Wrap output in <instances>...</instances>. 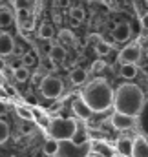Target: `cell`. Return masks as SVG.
<instances>
[{
  "label": "cell",
  "mask_w": 148,
  "mask_h": 157,
  "mask_svg": "<svg viewBox=\"0 0 148 157\" xmlns=\"http://www.w3.org/2000/svg\"><path fill=\"white\" fill-rule=\"evenodd\" d=\"M7 137H9V126H7V122L0 121V144H4L7 141Z\"/></svg>",
  "instance_id": "obj_24"
},
{
  "label": "cell",
  "mask_w": 148,
  "mask_h": 157,
  "mask_svg": "<svg viewBox=\"0 0 148 157\" xmlns=\"http://www.w3.org/2000/svg\"><path fill=\"white\" fill-rule=\"evenodd\" d=\"M95 157H104V155H99V154H97V155H95Z\"/></svg>",
  "instance_id": "obj_39"
},
{
  "label": "cell",
  "mask_w": 148,
  "mask_h": 157,
  "mask_svg": "<svg viewBox=\"0 0 148 157\" xmlns=\"http://www.w3.org/2000/svg\"><path fill=\"white\" fill-rule=\"evenodd\" d=\"M0 2H2V0H0Z\"/></svg>",
  "instance_id": "obj_43"
},
{
  "label": "cell",
  "mask_w": 148,
  "mask_h": 157,
  "mask_svg": "<svg viewBox=\"0 0 148 157\" xmlns=\"http://www.w3.org/2000/svg\"><path fill=\"white\" fill-rule=\"evenodd\" d=\"M31 80H33V84L40 86V84H42V80H44V75H42V71L38 70L37 73H33V75H31Z\"/></svg>",
  "instance_id": "obj_30"
},
{
  "label": "cell",
  "mask_w": 148,
  "mask_h": 157,
  "mask_svg": "<svg viewBox=\"0 0 148 157\" xmlns=\"http://www.w3.org/2000/svg\"><path fill=\"white\" fill-rule=\"evenodd\" d=\"M110 119H111L113 128H117V130H130L135 124V117L126 115V113H121V112H115Z\"/></svg>",
  "instance_id": "obj_7"
},
{
  "label": "cell",
  "mask_w": 148,
  "mask_h": 157,
  "mask_svg": "<svg viewBox=\"0 0 148 157\" xmlns=\"http://www.w3.org/2000/svg\"><path fill=\"white\" fill-rule=\"evenodd\" d=\"M29 0H15V7L17 9H28Z\"/></svg>",
  "instance_id": "obj_32"
},
{
  "label": "cell",
  "mask_w": 148,
  "mask_h": 157,
  "mask_svg": "<svg viewBox=\"0 0 148 157\" xmlns=\"http://www.w3.org/2000/svg\"><path fill=\"white\" fill-rule=\"evenodd\" d=\"M141 26H143V29H148V13L141 17Z\"/></svg>",
  "instance_id": "obj_33"
},
{
  "label": "cell",
  "mask_w": 148,
  "mask_h": 157,
  "mask_svg": "<svg viewBox=\"0 0 148 157\" xmlns=\"http://www.w3.org/2000/svg\"><path fill=\"white\" fill-rule=\"evenodd\" d=\"M132 157H148V141L146 137H137L134 141Z\"/></svg>",
  "instance_id": "obj_11"
},
{
  "label": "cell",
  "mask_w": 148,
  "mask_h": 157,
  "mask_svg": "<svg viewBox=\"0 0 148 157\" xmlns=\"http://www.w3.org/2000/svg\"><path fill=\"white\" fill-rule=\"evenodd\" d=\"M145 104V93L137 84H121L115 90V97H113V108L115 112L137 117L143 110Z\"/></svg>",
  "instance_id": "obj_1"
},
{
  "label": "cell",
  "mask_w": 148,
  "mask_h": 157,
  "mask_svg": "<svg viewBox=\"0 0 148 157\" xmlns=\"http://www.w3.org/2000/svg\"><path fill=\"white\" fill-rule=\"evenodd\" d=\"M66 48L62 46V44H55V46H51V49H49V53H48V57L53 60V62H64L66 60Z\"/></svg>",
  "instance_id": "obj_13"
},
{
  "label": "cell",
  "mask_w": 148,
  "mask_h": 157,
  "mask_svg": "<svg viewBox=\"0 0 148 157\" xmlns=\"http://www.w3.org/2000/svg\"><path fill=\"white\" fill-rule=\"evenodd\" d=\"M11 2H15V0H11Z\"/></svg>",
  "instance_id": "obj_40"
},
{
  "label": "cell",
  "mask_w": 148,
  "mask_h": 157,
  "mask_svg": "<svg viewBox=\"0 0 148 157\" xmlns=\"http://www.w3.org/2000/svg\"><path fill=\"white\" fill-rule=\"evenodd\" d=\"M72 106H73V113L79 119H82V121H88V119H92V115H93V110L82 99H77Z\"/></svg>",
  "instance_id": "obj_9"
},
{
  "label": "cell",
  "mask_w": 148,
  "mask_h": 157,
  "mask_svg": "<svg viewBox=\"0 0 148 157\" xmlns=\"http://www.w3.org/2000/svg\"><path fill=\"white\" fill-rule=\"evenodd\" d=\"M57 150H59V141L53 139V137H49V139L44 143V154L49 155V157H55Z\"/></svg>",
  "instance_id": "obj_18"
},
{
  "label": "cell",
  "mask_w": 148,
  "mask_h": 157,
  "mask_svg": "<svg viewBox=\"0 0 148 157\" xmlns=\"http://www.w3.org/2000/svg\"><path fill=\"white\" fill-rule=\"evenodd\" d=\"M53 28L49 26V24H42L40 28H38V37L40 39H44V40H49L51 37H53Z\"/></svg>",
  "instance_id": "obj_23"
},
{
  "label": "cell",
  "mask_w": 148,
  "mask_h": 157,
  "mask_svg": "<svg viewBox=\"0 0 148 157\" xmlns=\"http://www.w3.org/2000/svg\"><path fill=\"white\" fill-rule=\"evenodd\" d=\"M139 59H141V48H139V44L126 46V48L119 53V57H117V60H119L121 64H135Z\"/></svg>",
  "instance_id": "obj_6"
},
{
  "label": "cell",
  "mask_w": 148,
  "mask_h": 157,
  "mask_svg": "<svg viewBox=\"0 0 148 157\" xmlns=\"http://www.w3.org/2000/svg\"><path fill=\"white\" fill-rule=\"evenodd\" d=\"M111 35H113V39L117 40V42H126V40L132 37V28H130V24H126V22L117 24V26L113 28Z\"/></svg>",
  "instance_id": "obj_10"
},
{
  "label": "cell",
  "mask_w": 148,
  "mask_h": 157,
  "mask_svg": "<svg viewBox=\"0 0 148 157\" xmlns=\"http://www.w3.org/2000/svg\"><path fill=\"white\" fill-rule=\"evenodd\" d=\"M13 55H15V57H24V55H26V48H22L20 44H15V48H13Z\"/></svg>",
  "instance_id": "obj_29"
},
{
  "label": "cell",
  "mask_w": 148,
  "mask_h": 157,
  "mask_svg": "<svg viewBox=\"0 0 148 157\" xmlns=\"http://www.w3.org/2000/svg\"><path fill=\"white\" fill-rule=\"evenodd\" d=\"M92 150L93 148L90 143L75 144L72 139H66V141H59V150L55 157H90Z\"/></svg>",
  "instance_id": "obj_4"
},
{
  "label": "cell",
  "mask_w": 148,
  "mask_h": 157,
  "mask_svg": "<svg viewBox=\"0 0 148 157\" xmlns=\"http://www.w3.org/2000/svg\"><path fill=\"white\" fill-rule=\"evenodd\" d=\"M77 128H79V124L75 119H51L48 124V133H49V137H53L57 141H66V139L73 137Z\"/></svg>",
  "instance_id": "obj_3"
},
{
  "label": "cell",
  "mask_w": 148,
  "mask_h": 157,
  "mask_svg": "<svg viewBox=\"0 0 148 157\" xmlns=\"http://www.w3.org/2000/svg\"><path fill=\"white\" fill-rule=\"evenodd\" d=\"M13 48H15L13 37L7 35V33H2V35H0V55H2V57L13 55Z\"/></svg>",
  "instance_id": "obj_12"
},
{
  "label": "cell",
  "mask_w": 148,
  "mask_h": 157,
  "mask_svg": "<svg viewBox=\"0 0 148 157\" xmlns=\"http://www.w3.org/2000/svg\"><path fill=\"white\" fill-rule=\"evenodd\" d=\"M62 90H64L62 80L59 77H53V75L44 77L42 84H40V93H42V97H46V99H57V97L62 93Z\"/></svg>",
  "instance_id": "obj_5"
},
{
  "label": "cell",
  "mask_w": 148,
  "mask_h": 157,
  "mask_svg": "<svg viewBox=\"0 0 148 157\" xmlns=\"http://www.w3.org/2000/svg\"><path fill=\"white\" fill-rule=\"evenodd\" d=\"M6 113H7V106L0 101V115H6Z\"/></svg>",
  "instance_id": "obj_35"
},
{
  "label": "cell",
  "mask_w": 148,
  "mask_h": 157,
  "mask_svg": "<svg viewBox=\"0 0 148 157\" xmlns=\"http://www.w3.org/2000/svg\"><path fill=\"white\" fill-rule=\"evenodd\" d=\"M4 70H7V62L2 59V55H0V71H4Z\"/></svg>",
  "instance_id": "obj_36"
},
{
  "label": "cell",
  "mask_w": 148,
  "mask_h": 157,
  "mask_svg": "<svg viewBox=\"0 0 148 157\" xmlns=\"http://www.w3.org/2000/svg\"><path fill=\"white\" fill-rule=\"evenodd\" d=\"M70 78H72V82H73L75 86H80V84L86 82V78H88V71H86L84 68H73L72 73H70Z\"/></svg>",
  "instance_id": "obj_14"
},
{
  "label": "cell",
  "mask_w": 148,
  "mask_h": 157,
  "mask_svg": "<svg viewBox=\"0 0 148 157\" xmlns=\"http://www.w3.org/2000/svg\"><path fill=\"white\" fill-rule=\"evenodd\" d=\"M26 102H29L31 106H35V104H37V99H35L33 95H26Z\"/></svg>",
  "instance_id": "obj_34"
},
{
  "label": "cell",
  "mask_w": 148,
  "mask_h": 157,
  "mask_svg": "<svg viewBox=\"0 0 148 157\" xmlns=\"http://www.w3.org/2000/svg\"><path fill=\"white\" fill-rule=\"evenodd\" d=\"M92 148H93V150H95V154H99V155L113 157V148H110L106 143H101V141H97V143H93V144H92Z\"/></svg>",
  "instance_id": "obj_16"
},
{
  "label": "cell",
  "mask_w": 148,
  "mask_h": 157,
  "mask_svg": "<svg viewBox=\"0 0 148 157\" xmlns=\"http://www.w3.org/2000/svg\"><path fill=\"white\" fill-rule=\"evenodd\" d=\"M121 77L123 78H132L137 77V66L135 64H121Z\"/></svg>",
  "instance_id": "obj_17"
},
{
  "label": "cell",
  "mask_w": 148,
  "mask_h": 157,
  "mask_svg": "<svg viewBox=\"0 0 148 157\" xmlns=\"http://www.w3.org/2000/svg\"><path fill=\"white\" fill-rule=\"evenodd\" d=\"M13 20H15V17L11 15V11H7V9H2V11H0V28L11 26Z\"/></svg>",
  "instance_id": "obj_21"
},
{
  "label": "cell",
  "mask_w": 148,
  "mask_h": 157,
  "mask_svg": "<svg viewBox=\"0 0 148 157\" xmlns=\"http://www.w3.org/2000/svg\"><path fill=\"white\" fill-rule=\"evenodd\" d=\"M0 73H2V71H0Z\"/></svg>",
  "instance_id": "obj_42"
},
{
  "label": "cell",
  "mask_w": 148,
  "mask_h": 157,
  "mask_svg": "<svg viewBox=\"0 0 148 157\" xmlns=\"http://www.w3.org/2000/svg\"><path fill=\"white\" fill-rule=\"evenodd\" d=\"M72 141H73L75 144H84V143H88V132H86L82 126H79L77 132L73 133V137H72Z\"/></svg>",
  "instance_id": "obj_20"
},
{
  "label": "cell",
  "mask_w": 148,
  "mask_h": 157,
  "mask_svg": "<svg viewBox=\"0 0 148 157\" xmlns=\"http://www.w3.org/2000/svg\"><path fill=\"white\" fill-rule=\"evenodd\" d=\"M95 51H97L99 57H106V55L111 51V46L108 44V42H104V40H97V44H95Z\"/></svg>",
  "instance_id": "obj_22"
},
{
  "label": "cell",
  "mask_w": 148,
  "mask_h": 157,
  "mask_svg": "<svg viewBox=\"0 0 148 157\" xmlns=\"http://www.w3.org/2000/svg\"><path fill=\"white\" fill-rule=\"evenodd\" d=\"M17 22H18V28H20V31L24 33V29L26 31H29V29H33V15L29 13V9H17Z\"/></svg>",
  "instance_id": "obj_8"
},
{
  "label": "cell",
  "mask_w": 148,
  "mask_h": 157,
  "mask_svg": "<svg viewBox=\"0 0 148 157\" xmlns=\"http://www.w3.org/2000/svg\"><path fill=\"white\" fill-rule=\"evenodd\" d=\"M88 2H99V0H88Z\"/></svg>",
  "instance_id": "obj_38"
},
{
  "label": "cell",
  "mask_w": 148,
  "mask_h": 157,
  "mask_svg": "<svg viewBox=\"0 0 148 157\" xmlns=\"http://www.w3.org/2000/svg\"><path fill=\"white\" fill-rule=\"evenodd\" d=\"M146 55H148V53H146Z\"/></svg>",
  "instance_id": "obj_44"
},
{
  "label": "cell",
  "mask_w": 148,
  "mask_h": 157,
  "mask_svg": "<svg viewBox=\"0 0 148 157\" xmlns=\"http://www.w3.org/2000/svg\"><path fill=\"white\" fill-rule=\"evenodd\" d=\"M55 64H57V62H53V60H51V59L48 57V59H46V60L42 62V68H46L48 71H53V70H55Z\"/></svg>",
  "instance_id": "obj_31"
},
{
  "label": "cell",
  "mask_w": 148,
  "mask_h": 157,
  "mask_svg": "<svg viewBox=\"0 0 148 157\" xmlns=\"http://www.w3.org/2000/svg\"><path fill=\"white\" fill-rule=\"evenodd\" d=\"M59 39H60V42H73V33L70 29H62L59 33Z\"/></svg>",
  "instance_id": "obj_27"
},
{
  "label": "cell",
  "mask_w": 148,
  "mask_h": 157,
  "mask_svg": "<svg viewBox=\"0 0 148 157\" xmlns=\"http://www.w3.org/2000/svg\"><path fill=\"white\" fill-rule=\"evenodd\" d=\"M113 90L111 86L104 80V78H97V80H92L82 91H80V99L97 113L101 112H106L113 104Z\"/></svg>",
  "instance_id": "obj_2"
},
{
  "label": "cell",
  "mask_w": 148,
  "mask_h": 157,
  "mask_svg": "<svg viewBox=\"0 0 148 157\" xmlns=\"http://www.w3.org/2000/svg\"><path fill=\"white\" fill-rule=\"evenodd\" d=\"M70 17L77 20V22H82L84 20V17H86V13H84V9H80V7H73L72 11H70Z\"/></svg>",
  "instance_id": "obj_25"
},
{
  "label": "cell",
  "mask_w": 148,
  "mask_h": 157,
  "mask_svg": "<svg viewBox=\"0 0 148 157\" xmlns=\"http://www.w3.org/2000/svg\"><path fill=\"white\" fill-rule=\"evenodd\" d=\"M104 68H106V62H104V60H95V62L92 64V71H93V73H99V71H103Z\"/></svg>",
  "instance_id": "obj_28"
},
{
  "label": "cell",
  "mask_w": 148,
  "mask_h": 157,
  "mask_svg": "<svg viewBox=\"0 0 148 157\" xmlns=\"http://www.w3.org/2000/svg\"><path fill=\"white\" fill-rule=\"evenodd\" d=\"M13 77H15V80H18V82H28V80L31 78V73H29L28 66H20V68L15 70Z\"/></svg>",
  "instance_id": "obj_19"
},
{
  "label": "cell",
  "mask_w": 148,
  "mask_h": 157,
  "mask_svg": "<svg viewBox=\"0 0 148 157\" xmlns=\"http://www.w3.org/2000/svg\"><path fill=\"white\" fill-rule=\"evenodd\" d=\"M132 148H134V141H130V139H119L117 141V150L121 155H132Z\"/></svg>",
  "instance_id": "obj_15"
},
{
  "label": "cell",
  "mask_w": 148,
  "mask_h": 157,
  "mask_svg": "<svg viewBox=\"0 0 148 157\" xmlns=\"http://www.w3.org/2000/svg\"><path fill=\"white\" fill-rule=\"evenodd\" d=\"M146 141H148V137H146Z\"/></svg>",
  "instance_id": "obj_41"
},
{
  "label": "cell",
  "mask_w": 148,
  "mask_h": 157,
  "mask_svg": "<svg viewBox=\"0 0 148 157\" xmlns=\"http://www.w3.org/2000/svg\"><path fill=\"white\" fill-rule=\"evenodd\" d=\"M17 113H18L22 119H26V121H31V119H33L31 110H28V108H24V106H18V108H17Z\"/></svg>",
  "instance_id": "obj_26"
},
{
  "label": "cell",
  "mask_w": 148,
  "mask_h": 157,
  "mask_svg": "<svg viewBox=\"0 0 148 157\" xmlns=\"http://www.w3.org/2000/svg\"><path fill=\"white\" fill-rule=\"evenodd\" d=\"M55 4H57V6H59V7H64V6H66V4H68V0H57V2H55Z\"/></svg>",
  "instance_id": "obj_37"
}]
</instances>
